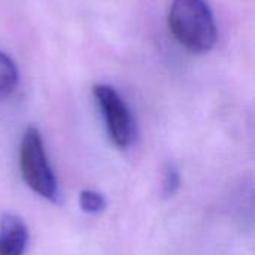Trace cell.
I'll return each mask as SVG.
<instances>
[{
	"label": "cell",
	"mask_w": 255,
	"mask_h": 255,
	"mask_svg": "<svg viewBox=\"0 0 255 255\" xmlns=\"http://www.w3.org/2000/svg\"><path fill=\"white\" fill-rule=\"evenodd\" d=\"M167 22L173 37L193 54H206L217 42L215 18L205 0H173Z\"/></svg>",
	"instance_id": "obj_1"
},
{
	"label": "cell",
	"mask_w": 255,
	"mask_h": 255,
	"mask_svg": "<svg viewBox=\"0 0 255 255\" xmlns=\"http://www.w3.org/2000/svg\"><path fill=\"white\" fill-rule=\"evenodd\" d=\"M19 169L24 182L36 194L52 203H60V188L52 167L48 163L43 139L36 127H28L19 148Z\"/></svg>",
	"instance_id": "obj_2"
},
{
	"label": "cell",
	"mask_w": 255,
	"mask_h": 255,
	"mask_svg": "<svg viewBox=\"0 0 255 255\" xmlns=\"http://www.w3.org/2000/svg\"><path fill=\"white\" fill-rule=\"evenodd\" d=\"M93 94L102 111L111 142L120 149L128 148L134 140L136 127L127 103L114 87L106 84L94 85Z\"/></svg>",
	"instance_id": "obj_3"
},
{
	"label": "cell",
	"mask_w": 255,
	"mask_h": 255,
	"mask_svg": "<svg viewBox=\"0 0 255 255\" xmlns=\"http://www.w3.org/2000/svg\"><path fill=\"white\" fill-rule=\"evenodd\" d=\"M28 244L25 223L15 214L4 212L0 217V255H24Z\"/></svg>",
	"instance_id": "obj_4"
},
{
	"label": "cell",
	"mask_w": 255,
	"mask_h": 255,
	"mask_svg": "<svg viewBox=\"0 0 255 255\" xmlns=\"http://www.w3.org/2000/svg\"><path fill=\"white\" fill-rule=\"evenodd\" d=\"M19 81L18 67L9 55L0 51V94H10Z\"/></svg>",
	"instance_id": "obj_5"
},
{
	"label": "cell",
	"mask_w": 255,
	"mask_h": 255,
	"mask_svg": "<svg viewBox=\"0 0 255 255\" xmlns=\"http://www.w3.org/2000/svg\"><path fill=\"white\" fill-rule=\"evenodd\" d=\"M79 206L85 214L97 215L106 209V199L103 194L93 191V190H84L79 194Z\"/></svg>",
	"instance_id": "obj_6"
},
{
	"label": "cell",
	"mask_w": 255,
	"mask_h": 255,
	"mask_svg": "<svg viewBox=\"0 0 255 255\" xmlns=\"http://www.w3.org/2000/svg\"><path fill=\"white\" fill-rule=\"evenodd\" d=\"M181 187V176H179V170L176 169L175 164L169 163L166 170H164V179H163V196L167 197H173L176 194V191Z\"/></svg>",
	"instance_id": "obj_7"
}]
</instances>
